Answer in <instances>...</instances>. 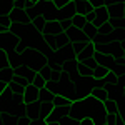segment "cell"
I'll return each mask as SVG.
<instances>
[{"label":"cell","mask_w":125,"mask_h":125,"mask_svg":"<svg viewBox=\"0 0 125 125\" xmlns=\"http://www.w3.org/2000/svg\"><path fill=\"white\" fill-rule=\"evenodd\" d=\"M7 60H9V67L10 68H19L22 63H20V53L15 52V50H9L7 52Z\"/></svg>","instance_id":"18"},{"label":"cell","mask_w":125,"mask_h":125,"mask_svg":"<svg viewBox=\"0 0 125 125\" xmlns=\"http://www.w3.org/2000/svg\"><path fill=\"white\" fill-rule=\"evenodd\" d=\"M33 7V3L29 0H13V9H20V10H29Z\"/></svg>","instance_id":"30"},{"label":"cell","mask_w":125,"mask_h":125,"mask_svg":"<svg viewBox=\"0 0 125 125\" xmlns=\"http://www.w3.org/2000/svg\"><path fill=\"white\" fill-rule=\"evenodd\" d=\"M13 77H15V70L13 68H2L0 70V82L2 83H5V85H10L12 83V80H13Z\"/></svg>","instance_id":"17"},{"label":"cell","mask_w":125,"mask_h":125,"mask_svg":"<svg viewBox=\"0 0 125 125\" xmlns=\"http://www.w3.org/2000/svg\"><path fill=\"white\" fill-rule=\"evenodd\" d=\"M43 2H53V0H43Z\"/></svg>","instance_id":"52"},{"label":"cell","mask_w":125,"mask_h":125,"mask_svg":"<svg viewBox=\"0 0 125 125\" xmlns=\"http://www.w3.org/2000/svg\"><path fill=\"white\" fill-rule=\"evenodd\" d=\"M29 2H32V3H33V5H35V3H39L40 0H29Z\"/></svg>","instance_id":"51"},{"label":"cell","mask_w":125,"mask_h":125,"mask_svg":"<svg viewBox=\"0 0 125 125\" xmlns=\"http://www.w3.org/2000/svg\"><path fill=\"white\" fill-rule=\"evenodd\" d=\"M65 33H67V39L70 43H73V42H85V43H88L90 42V40L87 39V35L83 33V30H78L75 27H70Z\"/></svg>","instance_id":"12"},{"label":"cell","mask_w":125,"mask_h":125,"mask_svg":"<svg viewBox=\"0 0 125 125\" xmlns=\"http://www.w3.org/2000/svg\"><path fill=\"white\" fill-rule=\"evenodd\" d=\"M39 90L40 88H37V87H33V85L25 87V94H23V104H25V107L39 102Z\"/></svg>","instance_id":"11"},{"label":"cell","mask_w":125,"mask_h":125,"mask_svg":"<svg viewBox=\"0 0 125 125\" xmlns=\"http://www.w3.org/2000/svg\"><path fill=\"white\" fill-rule=\"evenodd\" d=\"M94 55H95V43L94 42H88L85 45V48L77 55V62H83L87 58H92Z\"/></svg>","instance_id":"16"},{"label":"cell","mask_w":125,"mask_h":125,"mask_svg":"<svg viewBox=\"0 0 125 125\" xmlns=\"http://www.w3.org/2000/svg\"><path fill=\"white\" fill-rule=\"evenodd\" d=\"M90 95L97 98V100H100V102H107L108 100V94H107L105 88H102V87H94L92 90H90Z\"/></svg>","instance_id":"21"},{"label":"cell","mask_w":125,"mask_h":125,"mask_svg":"<svg viewBox=\"0 0 125 125\" xmlns=\"http://www.w3.org/2000/svg\"><path fill=\"white\" fill-rule=\"evenodd\" d=\"M0 112L2 114H10V115H17V117L25 115L23 98H19L17 95H13L10 87H5V90L0 94Z\"/></svg>","instance_id":"2"},{"label":"cell","mask_w":125,"mask_h":125,"mask_svg":"<svg viewBox=\"0 0 125 125\" xmlns=\"http://www.w3.org/2000/svg\"><path fill=\"white\" fill-rule=\"evenodd\" d=\"M88 2H90V5H92L94 9H98V7H104V5H105L104 0H88Z\"/></svg>","instance_id":"46"},{"label":"cell","mask_w":125,"mask_h":125,"mask_svg":"<svg viewBox=\"0 0 125 125\" xmlns=\"http://www.w3.org/2000/svg\"><path fill=\"white\" fill-rule=\"evenodd\" d=\"M73 3H75L77 13L82 15V17H87V15H90V13L94 12V7L90 5L88 0H73Z\"/></svg>","instance_id":"13"},{"label":"cell","mask_w":125,"mask_h":125,"mask_svg":"<svg viewBox=\"0 0 125 125\" xmlns=\"http://www.w3.org/2000/svg\"><path fill=\"white\" fill-rule=\"evenodd\" d=\"M70 20H72V25H73L75 29H78V30H83V29H85V25L88 23L85 17H82V15H78V13H77V15H73Z\"/></svg>","instance_id":"25"},{"label":"cell","mask_w":125,"mask_h":125,"mask_svg":"<svg viewBox=\"0 0 125 125\" xmlns=\"http://www.w3.org/2000/svg\"><path fill=\"white\" fill-rule=\"evenodd\" d=\"M108 10V17L110 20H115V19H122L125 15V5L124 3H114L110 7H107Z\"/></svg>","instance_id":"15"},{"label":"cell","mask_w":125,"mask_h":125,"mask_svg":"<svg viewBox=\"0 0 125 125\" xmlns=\"http://www.w3.org/2000/svg\"><path fill=\"white\" fill-rule=\"evenodd\" d=\"M68 112H70V107H53V110H52L50 115L45 118V122H47V125L48 124H57V122H60L65 115H68Z\"/></svg>","instance_id":"9"},{"label":"cell","mask_w":125,"mask_h":125,"mask_svg":"<svg viewBox=\"0 0 125 125\" xmlns=\"http://www.w3.org/2000/svg\"><path fill=\"white\" fill-rule=\"evenodd\" d=\"M83 33L87 35V39L90 40V42H94L97 37V33H98V29H95L92 23H87L85 25V29H83Z\"/></svg>","instance_id":"27"},{"label":"cell","mask_w":125,"mask_h":125,"mask_svg":"<svg viewBox=\"0 0 125 125\" xmlns=\"http://www.w3.org/2000/svg\"><path fill=\"white\" fill-rule=\"evenodd\" d=\"M104 125H108V124H104Z\"/></svg>","instance_id":"53"},{"label":"cell","mask_w":125,"mask_h":125,"mask_svg":"<svg viewBox=\"0 0 125 125\" xmlns=\"http://www.w3.org/2000/svg\"><path fill=\"white\" fill-rule=\"evenodd\" d=\"M83 63H85L88 68H92V70L97 67V62H95V58H94V57H92V58H87V60H83Z\"/></svg>","instance_id":"45"},{"label":"cell","mask_w":125,"mask_h":125,"mask_svg":"<svg viewBox=\"0 0 125 125\" xmlns=\"http://www.w3.org/2000/svg\"><path fill=\"white\" fill-rule=\"evenodd\" d=\"M67 3H68L67 0H53V5H55V7H57L58 10H60V9H63V7H65Z\"/></svg>","instance_id":"47"},{"label":"cell","mask_w":125,"mask_h":125,"mask_svg":"<svg viewBox=\"0 0 125 125\" xmlns=\"http://www.w3.org/2000/svg\"><path fill=\"white\" fill-rule=\"evenodd\" d=\"M107 124L108 125H125V120L120 114H107Z\"/></svg>","instance_id":"26"},{"label":"cell","mask_w":125,"mask_h":125,"mask_svg":"<svg viewBox=\"0 0 125 125\" xmlns=\"http://www.w3.org/2000/svg\"><path fill=\"white\" fill-rule=\"evenodd\" d=\"M19 43H20V39L15 37L13 33H10L9 30L3 32V33H0V50H5V52L15 50Z\"/></svg>","instance_id":"7"},{"label":"cell","mask_w":125,"mask_h":125,"mask_svg":"<svg viewBox=\"0 0 125 125\" xmlns=\"http://www.w3.org/2000/svg\"><path fill=\"white\" fill-rule=\"evenodd\" d=\"M112 30H114V25L108 22V23L102 25V27L98 29V33H100V35H108V33H112Z\"/></svg>","instance_id":"39"},{"label":"cell","mask_w":125,"mask_h":125,"mask_svg":"<svg viewBox=\"0 0 125 125\" xmlns=\"http://www.w3.org/2000/svg\"><path fill=\"white\" fill-rule=\"evenodd\" d=\"M77 73L82 77H92V68H88L83 62H77Z\"/></svg>","instance_id":"28"},{"label":"cell","mask_w":125,"mask_h":125,"mask_svg":"<svg viewBox=\"0 0 125 125\" xmlns=\"http://www.w3.org/2000/svg\"><path fill=\"white\" fill-rule=\"evenodd\" d=\"M60 125H80V120L72 118L70 115H65L62 120H60Z\"/></svg>","instance_id":"38"},{"label":"cell","mask_w":125,"mask_h":125,"mask_svg":"<svg viewBox=\"0 0 125 125\" xmlns=\"http://www.w3.org/2000/svg\"><path fill=\"white\" fill-rule=\"evenodd\" d=\"M30 124H32V120H30L27 115L19 117V122H17V125H30Z\"/></svg>","instance_id":"44"},{"label":"cell","mask_w":125,"mask_h":125,"mask_svg":"<svg viewBox=\"0 0 125 125\" xmlns=\"http://www.w3.org/2000/svg\"><path fill=\"white\" fill-rule=\"evenodd\" d=\"M45 23H47V20L42 19V17H37V19L32 20V25H33V29L37 30V32H43V29H45Z\"/></svg>","instance_id":"31"},{"label":"cell","mask_w":125,"mask_h":125,"mask_svg":"<svg viewBox=\"0 0 125 125\" xmlns=\"http://www.w3.org/2000/svg\"><path fill=\"white\" fill-rule=\"evenodd\" d=\"M62 68H63V72H67V73L77 72V58H68V60H65V62L62 63Z\"/></svg>","instance_id":"24"},{"label":"cell","mask_w":125,"mask_h":125,"mask_svg":"<svg viewBox=\"0 0 125 125\" xmlns=\"http://www.w3.org/2000/svg\"><path fill=\"white\" fill-rule=\"evenodd\" d=\"M112 35H114V40L115 42H124L125 40V29H114L112 30Z\"/></svg>","instance_id":"34"},{"label":"cell","mask_w":125,"mask_h":125,"mask_svg":"<svg viewBox=\"0 0 125 125\" xmlns=\"http://www.w3.org/2000/svg\"><path fill=\"white\" fill-rule=\"evenodd\" d=\"M10 23H12V22H10V17L7 15V13L0 15V25H2V27H7V29H9Z\"/></svg>","instance_id":"42"},{"label":"cell","mask_w":125,"mask_h":125,"mask_svg":"<svg viewBox=\"0 0 125 125\" xmlns=\"http://www.w3.org/2000/svg\"><path fill=\"white\" fill-rule=\"evenodd\" d=\"M80 125H95V124H94L90 118H82V120H80Z\"/></svg>","instance_id":"48"},{"label":"cell","mask_w":125,"mask_h":125,"mask_svg":"<svg viewBox=\"0 0 125 125\" xmlns=\"http://www.w3.org/2000/svg\"><path fill=\"white\" fill-rule=\"evenodd\" d=\"M33 7H35V10L39 12V17L45 19L47 22H50V20H57V22H60V20H62L60 10L53 5V2H43V0H40L39 3H35Z\"/></svg>","instance_id":"5"},{"label":"cell","mask_w":125,"mask_h":125,"mask_svg":"<svg viewBox=\"0 0 125 125\" xmlns=\"http://www.w3.org/2000/svg\"><path fill=\"white\" fill-rule=\"evenodd\" d=\"M60 25H62V30H63V32H67L70 27H73L70 19H62V20H60Z\"/></svg>","instance_id":"43"},{"label":"cell","mask_w":125,"mask_h":125,"mask_svg":"<svg viewBox=\"0 0 125 125\" xmlns=\"http://www.w3.org/2000/svg\"><path fill=\"white\" fill-rule=\"evenodd\" d=\"M62 32H63V30H62L60 22H57V20H50V22L45 23V29H43L42 33H47V35H52V37H57V35L62 33Z\"/></svg>","instance_id":"14"},{"label":"cell","mask_w":125,"mask_h":125,"mask_svg":"<svg viewBox=\"0 0 125 125\" xmlns=\"http://www.w3.org/2000/svg\"><path fill=\"white\" fill-rule=\"evenodd\" d=\"M104 105H105L107 114H118V105H117L115 102H112V100H107V102H104Z\"/></svg>","instance_id":"35"},{"label":"cell","mask_w":125,"mask_h":125,"mask_svg":"<svg viewBox=\"0 0 125 125\" xmlns=\"http://www.w3.org/2000/svg\"><path fill=\"white\" fill-rule=\"evenodd\" d=\"M60 15H62V19H72L73 15H77L75 3H73V2H68L63 9H60Z\"/></svg>","instance_id":"22"},{"label":"cell","mask_w":125,"mask_h":125,"mask_svg":"<svg viewBox=\"0 0 125 125\" xmlns=\"http://www.w3.org/2000/svg\"><path fill=\"white\" fill-rule=\"evenodd\" d=\"M68 115L72 117V118H77V120L90 118L95 125L107 124V110H105L104 102L94 98L92 95L85 97V98H82V100L73 102L72 107H70Z\"/></svg>","instance_id":"1"},{"label":"cell","mask_w":125,"mask_h":125,"mask_svg":"<svg viewBox=\"0 0 125 125\" xmlns=\"http://www.w3.org/2000/svg\"><path fill=\"white\" fill-rule=\"evenodd\" d=\"M39 73L45 78V82H48V80H50V77H52V67L47 63V65H43V67L39 70Z\"/></svg>","instance_id":"36"},{"label":"cell","mask_w":125,"mask_h":125,"mask_svg":"<svg viewBox=\"0 0 125 125\" xmlns=\"http://www.w3.org/2000/svg\"><path fill=\"white\" fill-rule=\"evenodd\" d=\"M9 67V60H7V52L5 50H0V70L2 68Z\"/></svg>","instance_id":"40"},{"label":"cell","mask_w":125,"mask_h":125,"mask_svg":"<svg viewBox=\"0 0 125 125\" xmlns=\"http://www.w3.org/2000/svg\"><path fill=\"white\" fill-rule=\"evenodd\" d=\"M30 85H33V87H37V88H43V87L47 85V82H45V78L40 75L39 72L33 75V78L30 80Z\"/></svg>","instance_id":"29"},{"label":"cell","mask_w":125,"mask_h":125,"mask_svg":"<svg viewBox=\"0 0 125 125\" xmlns=\"http://www.w3.org/2000/svg\"><path fill=\"white\" fill-rule=\"evenodd\" d=\"M53 110V104H42V102H35L32 105L25 107V115L30 120H45L50 112Z\"/></svg>","instance_id":"4"},{"label":"cell","mask_w":125,"mask_h":125,"mask_svg":"<svg viewBox=\"0 0 125 125\" xmlns=\"http://www.w3.org/2000/svg\"><path fill=\"white\" fill-rule=\"evenodd\" d=\"M53 98H55V95H53V92H50L48 88H40L39 90V102H42V104H53Z\"/></svg>","instance_id":"19"},{"label":"cell","mask_w":125,"mask_h":125,"mask_svg":"<svg viewBox=\"0 0 125 125\" xmlns=\"http://www.w3.org/2000/svg\"><path fill=\"white\" fill-rule=\"evenodd\" d=\"M94 58H95L97 65H102V67H105L107 70H110V72H112V70L117 67V58H114L112 55H107V53H100V52H95Z\"/></svg>","instance_id":"8"},{"label":"cell","mask_w":125,"mask_h":125,"mask_svg":"<svg viewBox=\"0 0 125 125\" xmlns=\"http://www.w3.org/2000/svg\"><path fill=\"white\" fill-rule=\"evenodd\" d=\"M25 30H27V25H23V23H17V22H12L10 27H9V32H10V33H13L15 37H19V39L23 37Z\"/></svg>","instance_id":"20"},{"label":"cell","mask_w":125,"mask_h":125,"mask_svg":"<svg viewBox=\"0 0 125 125\" xmlns=\"http://www.w3.org/2000/svg\"><path fill=\"white\" fill-rule=\"evenodd\" d=\"M19 117L17 115H10V114H3V125H17Z\"/></svg>","instance_id":"37"},{"label":"cell","mask_w":125,"mask_h":125,"mask_svg":"<svg viewBox=\"0 0 125 125\" xmlns=\"http://www.w3.org/2000/svg\"><path fill=\"white\" fill-rule=\"evenodd\" d=\"M108 72H110V70H107L105 67L97 65V67L92 70V78H94V80H102V78H105L107 75H108Z\"/></svg>","instance_id":"23"},{"label":"cell","mask_w":125,"mask_h":125,"mask_svg":"<svg viewBox=\"0 0 125 125\" xmlns=\"http://www.w3.org/2000/svg\"><path fill=\"white\" fill-rule=\"evenodd\" d=\"M85 19H87V22H88V23H92L95 29H100L102 25H105V23L110 22L108 10H107L105 5H104V7H98V9H94V12H92L90 15H87Z\"/></svg>","instance_id":"6"},{"label":"cell","mask_w":125,"mask_h":125,"mask_svg":"<svg viewBox=\"0 0 125 125\" xmlns=\"http://www.w3.org/2000/svg\"><path fill=\"white\" fill-rule=\"evenodd\" d=\"M20 63L25 65L27 68H30V70H33V72H39L43 65L48 63V60L40 50H37V48H27L25 52L20 53Z\"/></svg>","instance_id":"3"},{"label":"cell","mask_w":125,"mask_h":125,"mask_svg":"<svg viewBox=\"0 0 125 125\" xmlns=\"http://www.w3.org/2000/svg\"><path fill=\"white\" fill-rule=\"evenodd\" d=\"M30 125H47V122L45 120H32Z\"/></svg>","instance_id":"49"},{"label":"cell","mask_w":125,"mask_h":125,"mask_svg":"<svg viewBox=\"0 0 125 125\" xmlns=\"http://www.w3.org/2000/svg\"><path fill=\"white\" fill-rule=\"evenodd\" d=\"M70 45H72V48H73V52H75V55H78V53H80V52H82V50H83V48H85V42H73V43H70Z\"/></svg>","instance_id":"41"},{"label":"cell","mask_w":125,"mask_h":125,"mask_svg":"<svg viewBox=\"0 0 125 125\" xmlns=\"http://www.w3.org/2000/svg\"><path fill=\"white\" fill-rule=\"evenodd\" d=\"M0 125H3V114L0 112Z\"/></svg>","instance_id":"50"},{"label":"cell","mask_w":125,"mask_h":125,"mask_svg":"<svg viewBox=\"0 0 125 125\" xmlns=\"http://www.w3.org/2000/svg\"><path fill=\"white\" fill-rule=\"evenodd\" d=\"M9 17H10V22H17V23H23V25H29L32 22L27 15V12L20 9H12L9 12Z\"/></svg>","instance_id":"10"},{"label":"cell","mask_w":125,"mask_h":125,"mask_svg":"<svg viewBox=\"0 0 125 125\" xmlns=\"http://www.w3.org/2000/svg\"><path fill=\"white\" fill-rule=\"evenodd\" d=\"M72 104H73V102H70L65 97H57L55 95V98H53V107H72Z\"/></svg>","instance_id":"33"},{"label":"cell","mask_w":125,"mask_h":125,"mask_svg":"<svg viewBox=\"0 0 125 125\" xmlns=\"http://www.w3.org/2000/svg\"><path fill=\"white\" fill-rule=\"evenodd\" d=\"M7 87H10V90L13 92V95H17L19 98H23V94H25V87L19 85V83H10V85H7Z\"/></svg>","instance_id":"32"}]
</instances>
